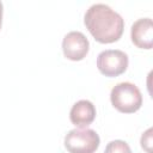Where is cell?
I'll return each mask as SVG.
<instances>
[{
    "instance_id": "10",
    "label": "cell",
    "mask_w": 153,
    "mask_h": 153,
    "mask_svg": "<svg viewBox=\"0 0 153 153\" xmlns=\"http://www.w3.org/2000/svg\"><path fill=\"white\" fill-rule=\"evenodd\" d=\"M2 12H4V6H2V2L0 1V29H1V24H2Z\"/></svg>"
},
{
    "instance_id": "6",
    "label": "cell",
    "mask_w": 153,
    "mask_h": 153,
    "mask_svg": "<svg viewBox=\"0 0 153 153\" xmlns=\"http://www.w3.org/2000/svg\"><path fill=\"white\" fill-rule=\"evenodd\" d=\"M131 42L141 49H152L153 47V22L151 18H140L131 25Z\"/></svg>"
},
{
    "instance_id": "4",
    "label": "cell",
    "mask_w": 153,
    "mask_h": 153,
    "mask_svg": "<svg viewBox=\"0 0 153 153\" xmlns=\"http://www.w3.org/2000/svg\"><path fill=\"white\" fill-rule=\"evenodd\" d=\"M129 59L128 55L118 49H108L99 53L97 57L98 71L109 78L118 76L124 73L128 68Z\"/></svg>"
},
{
    "instance_id": "5",
    "label": "cell",
    "mask_w": 153,
    "mask_h": 153,
    "mask_svg": "<svg viewBox=\"0 0 153 153\" xmlns=\"http://www.w3.org/2000/svg\"><path fill=\"white\" fill-rule=\"evenodd\" d=\"M90 49V42L80 31H71L62 39V51L66 59L71 61H81L86 57Z\"/></svg>"
},
{
    "instance_id": "9",
    "label": "cell",
    "mask_w": 153,
    "mask_h": 153,
    "mask_svg": "<svg viewBox=\"0 0 153 153\" xmlns=\"http://www.w3.org/2000/svg\"><path fill=\"white\" fill-rule=\"evenodd\" d=\"M152 128H148L142 135H141V147L147 152V153H152Z\"/></svg>"
},
{
    "instance_id": "2",
    "label": "cell",
    "mask_w": 153,
    "mask_h": 153,
    "mask_svg": "<svg viewBox=\"0 0 153 153\" xmlns=\"http://www.w3.org/2000/svg\"><path fill=\"white\" fill-rule=\"evenodd\" d=\"M112 106L123 114L136 112L142 105V94L136 85L124 81L115 85L110 92Z\"/></svg>"
},
{
    "instance_id": "8",
    "label": "cell",
    "mask_w": 153,
    "mask_h": 153,
    "mask_svg": "<svg viewBox=\"0 0 153 153\" xmlns=\"http://www.w3.org/2000/svg\"><path fill=\"white\" fill-rule=\"evenodd\" d=\"M104 153H131V149L126 141L112 140L106 145Z\"/></svg>"
},
{
    "instance_id": "3",
    "label": "cell",
    "mask_w": 153,
    "mask_h": 153,
    "mask_svg": "<svg viewBox=\"0 0 153 153\" xmlns=\"http://www.w3.org/2000/svg\"><path fill=\"white\" fill-rule=\"evenodd\" d=\"M63 143L69 153H94L99 147L100 139L93 129L75 128L67 133Z\"/></svg>"
},
{
    "instance_id": "1",
    "label": "cell",
    "mask_w": 153,
    "mask_h": 153,
    "mask_svg": "<svg viewBox=\"0 0 153 153\" xmlns=\"http://www.w3.org/2000/svg\"><path fill=\"white\" fill-rule=\"evenodd\" d=\"M84 24L99 43L117 42L124 30V20L116 11L105 4H94L86 11Z\"/></svg>"
},
{
    "instance_id": "7",
    "label": "cell",
    "mask_w": 153,
    "mask_h": 153,
    "mask_svg": "<svg viewBox=\"0 0 153 153\" xmlns=\"http://www.w3.org/2000/svg\"><path fill=\"white\" fill-rule=\"evenodd\" d=\"M96 108L92 102L87 99L78 100L71 109L69 118L71 122L78 128H86L96 118Z\"/></svg>"
}]
</instances>
